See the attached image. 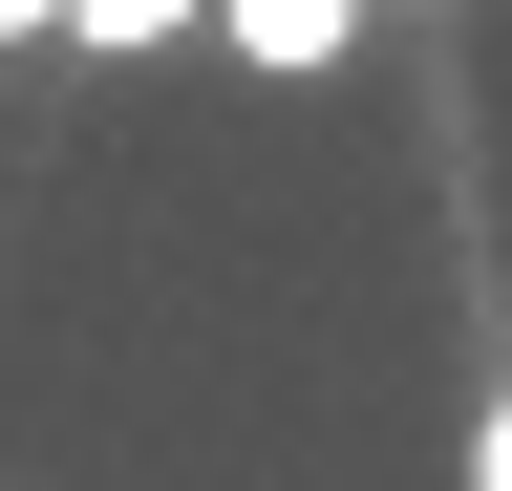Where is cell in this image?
I'll return each instance as SVG.
<instances>
[{"mask_svg":"<svg viewBox=\"0 0 512 491\" xmlns=\"http://www.w3.org/2000/svg\"><path fill=\"white\" fill-rule=\"evenodd\" d=\"M235 65H342V0H214Z\"/></svg>","mask_w":512,"mask_h":491,"instance_id":"6da1fadb","label":"cell"},{"mask_svg":"<svg viewBox=\"0 0 512 491\" xmlns=\"http://www.w3.org/2000/svg\"><path fill=\"white\" fill-rule=\"evenodd\" d=\"M192 0H64V43H171Z\"/></svg>","mask_w":512,"mask_h":491,"instance_id":"7a4b0ae2","label":"cell"},{"mask_svg":"<svg viewBox=\"0 0 512 491\" xmlns=\"http://www.w3.org/2000/svg\"><path fill=\"white\" fill-rule=\"evenodd\" d=\"M470 491H512V385H491V406H470Z\"/></svg>","mask_w":512,"mask_h":491,"instance_id":"3957f363","label":"cell"},{"mask_svg":"<svg viewBox=\"0 0 512 491\" xmlns=\"http://www.w3.org/2000/svg\"><path fill=\"white\" fill-rule=\"evenodd\" d=\"M43 22H64V0H0V43H43Z\"/></svg>","mask_w":512,"mask_h":491,"instance_id":"277c9868","label":"cell"}]
</instances>
